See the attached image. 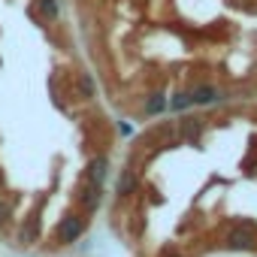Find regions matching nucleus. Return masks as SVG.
I'll use <instances>...</instances> for the list:
<instances>
[{"label": "nucleus", "instance_id": "nucleus-1", "mask_svg": "<svg viewBox=\"0 0 257 257\" xmlns=\"http://www.w3.org/2000/svg\"><path fill=\"white\" fill-rule=\"evenodd\" d=\"M82 233H85V218L82 215H64L61 224H58V230H55V236H58L61 245H73Z\"/></svg>", "mask_w": 257, "mask_h": 257}, {"label": "nucleus", "instance_id": "nucleus-2", "mask_svg": "<svg viewBox=\"0 0 257 257\" xmlns=\"http://www.w3.org/2000/svg\"><path fill=\"white\" fill-rule=\"evenodd\" d=\"M106 173H109V161H106L103 155H100V158H91V161H88V167H85V182H88V185H100V188H103Z\"/></svg>", "mask_w": 257, "mask_h": 257}, {"label": "nucleus", "instance_id": "nucleus-3", "mask_svg": "<svg viewBox=\"0 0 257 257\" xmlns=\"http://www.w3.org/2000/svg\"><path fill=\"white\" fill-rule=\"evenodd\" d=\"M188 94H191V103H194V106H212V103L224 100V94H221L215 85H197V88L188 91Z\"/></svg>", "mask_w": 257, "mask_h": 257}, {"label": "nucleus", "instance_id": "nucleus-4", "mask_svg": "<svg viewBox=\"0 0 257 257\" xmlns=\"http://www.w3.org/2000/svg\"><path fill=\"white\" fill-rule=\"evenodd\" d=\"M34 10L46 22H58L61 19V4H58V0H34Z\"/></svg>", "mask_w": 257, "mask_h": 257}, {"label": "nucleus", "instance_id": "nucleus-5", "mask_svg": "<svg viewBox=\"0 0 257 257\" xmlns=\"http://www.w3.org/2000/svg\"><path fill=\"white\" fill-rule=\"evenodd\" d=\"M82 206H85V212H94L97 206H100V200H103V188L100 185H85V191H82Z\"/></svg>", "mask_w": 257, "mask_h": 257}, {"label": "nucleus", "instance_id": "nucleus-6", "mask_svg": "<svg viewBox=\"0 0 257 257\" xmlns=\"http://www.w3.org/2000/svg\"><path fill=\"white\" fill-rule=\"evenodd\" d=\"M76 88H79L82 100H94V97H97V85H94V76H91V73H79Z\"/></svg>", "mask_w": 257, "mask_h": 257}, {"label": "nucleus", "instance_id": "nucleus-7", "mask_svg": "<svg viewBox=\"0 0 257 257\" xmlns=\"http://www.w3.org/2000/svg\"><path fill=\"white\" fill-rule=\"evenodd\" d=\"M134 191H137V173L134 170H121V176H118V194L127 197V194H134Z\"/></svg>", "mask_w": 257, "mask_h": 257}, {"label": "nucleus", "instance_id": "nucleus-8", "mask_svg": "<svg viewBox=\"0 0 257 257\" xmlns=\"http://www.w3.org/2000/svg\"><path fill=\"white\" fill-rule=\"evenodd\" d=\"M161 112H167V94H149V100H146V115H161Z\"/></svg>", "mask_w": 257, "mask_h": 257}, {"label": "nucleus", "instance_id": "nucleus-9", "mask_svg": "<svg viewBox=\"0 0 257 257\" xmlns=\"http://www.w3.org/2000/svg\"><path fill=\"white\" fill-rule=\"evenodd\" d=\"M227 242H230V248H251L254 236H251V230H233Z\"/></svg>", "mask_w": 257, "mask_h": 257}, {"label": "nucleus", "instance_id": "nucleus-10", "mask_svg": "<svg viewBox=\"0 0 257 257\" xmlns=\"http://www.w3.org/2000/svg\"><path fill=\"white\" fill-rule=\"evenodd\" d=\"M194 103H191V94L188 91H179V94H173V100H167V109H173V112H185Z\"/></svg>", "mask_w": 257, "mask_h": 257}, {"label": "nucleus", "instance_id": "nucleus-11", "mask_svg": "<svg viewBox=\"0 0 257 257\" xmlns=\"http://www.w3.org/2000/svg\"><path fill=\"white\" fill-rule=\"evenodd\" d=\"M37 236H40V224H37V221H28V224L22 227V233H19L22 245H34V242H37Z\"/></svg>", "mask_w": 257, "mask_h": 257}, {"label": "nucleus", "instance_id": "nucleus-12", "mask_svg": "<svg viewBox=\"0 0 257 257\" xmlns=\"http://www.w3.org/2000/svg\"><path fill=\"white\" fill-rule=\"evenodd\" d=\"M10 215H13V206H10L7 200H0V227L7 224V218H10Z\"/></svg>", "mask_w": 257, "mask_h": 257}, {"label": "nucleus", "instance_id": "nucleus-13", "mask_svg": "<svg viewBox=\"0 0 257 257\" xmlns=\"http://www.w3.org/2000/svg\"><path fill=\"white\" fill-rule=\"evenodd\" d=\"M118 131H121V137H134V127L127 124V121H121V124H118Z\"/></svg>", "mask_w": 257, "mask_h": 257}, {"label": "nucleus", "instance_id": "nucleus-14", "mask_svg": "<svg viewBox=\"0 0 257 257\" xmlns=\"http://www.w3.org/2000/svg\"><path fill=\"white\" fill-rule=\"evenodd\" d=\"M173 257H179V254H173Z\"/></svg>", "mask_w": 257, "mask_h": 257}, {"label": "nucleus", "instance_id": "nucleus-15", "mask_svg": "<svg viewBox=\"0 0 257 257\" xmlns=\"http://www.w3.org/2000/svg\"><path fill=\"white\" fill-rule=\"evenodd\" d=\"M0 64H4V61H0Z\"/></svg>", "mask_w": 257, "mask_h": 257}]
</instances>
